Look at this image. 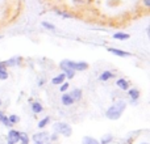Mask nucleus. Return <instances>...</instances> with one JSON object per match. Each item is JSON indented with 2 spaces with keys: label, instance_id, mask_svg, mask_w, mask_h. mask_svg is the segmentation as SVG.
<instances>
[{
  "label": "nucleus",
  "instance_id": "obj_1",
  "mask_svg": "<svg viewBox=\"0 0 150 144\" xmlns=\"http://www.w3.org/2000/svg\"><path fill=\"white\" fill-rule=\"evenodd\" d=\"M125 109H127V102H125V101H122V100L115 101L111 108H108L105 115H107V118L111 119V121H116V119H119L120 117L122 115Z\"/></svg>",
  "mask_w": 150,
  "mask_h": 144
},
{
  "label": "nucleus",
  "instance_id": "obj_2",
  "mask_svg": "<svg viewBox=\"0 0 150 144\" xmlns=\"http://www.w3.org/2000/svg\"><path fill=\"white\" fill-rule=\"evenodd\" d=\"M54 132L57 134H62L65 136H71L73 134V129L69 123H65V122H58V123L54 124Z\"/></svg>",
  "mask_w": 150,
  "mask_h": 144
},
{
  "label": "nucleus",
  "instance_id": "obj_3",
  "mask_svg": "<svg viewBox=\"0 0 150 144\" xmlns=\"http://www.w3.org/2000/svg\"><path fill=\"white\" fill-rule=\"evenodd\" d=\"M107 51H109L111 54L116 55V57H121V58L132 57V54H130L129 51H124V50H121V49H116V47H108V49H107Z\"/></svg>",
  "mask_w": 150,
  "mask_h": 144
},
{
  "label": "nucleus",
  "instance_id": "obj_4",
  "mask_svg": "<svg viewBox=\"0 0 150 144\" xmlns=\"http://www.w3.org/2000/svg\"><path fill=\"white\" fill-rule=\"evenodd\" d=\"M128 96H129V98L132 100L133 105H136L137 100L140 98V90H138L137 88H129V89H128Z\"/></svg>",
  "mask_w": 150,
  "mask_h": 144
},
{
  "label": "nucleus",
  "instance_id": "obj_5",
  "mask_svg": "<svg viewBox=\"0 0 150 144\" xmlns=\"http://www.w3.org/2000/svg\"><path fill=\"white\" fill-rule=\"evenodd\" d=\"M8 142H12V143H17L20 142V131H17V130H11L9 132H8V136H7Z\"/></svg>",
  "mask_w": 150,
  "mask_h": 144
},
{
  "label": "nucleus",
  "instance_id": "obj_6",
  "mask_svg": "<svg viewBox=\"0 0 150 144\" xmlns=\"http://www.w3.org/2000/svg\"><path fill=\"white\" fill-rule=\"evenodd\" d=\"M115 77V73L112 71H108V70H105V71H103L100 73V76H99V80L100 81H109L111 79H113Z\"/></svg>",
  "mask_w": 150,
  "mask_h": 144
},
{
  "label": "nucleus",
  "instance_id": "obj_7",
  "mask_svg": "<svg viewBox=\"0 0 150 144\" xmlns=\"http://www.w3.org/2000/svg\"><path fill=\"white\" fill-rule=\"evenodd\" d=\"M61 101H62V103L65 106H71L73 103H75V101L73 100L70 93H63L62 97H61Z\"/></svg>",
  "mask_w": 150,
  "mask_h": 144
},
{
  "label": "nucleus",
  "instance_id": "obj_8",
  "mask_svg": "<svg viewBox=\"0 0 150 144\" xmlns=\"http://www.w3.org/2000/svg\"><path fill=\"white\" fill-rule=\"evenodd\" d=\"M47 139H49V134H47V132H38V134H34L33 135V142H42V143H45Z\"/></svg>",
  "mask_w": 150,
  "mask_h": 144
},
{
  "label": "nucleus",
  "instance_id": "obj_9",
  "mask_svg": "<svg viewBox=\"0 0 150 144\" xmlns=\"http://www.w3.org/2000/svg\"><path fill=\"white\" fill-rule=\"evenodd\" d=\"M129 84H130V82L128 81L127 79H122V77H121V79H117V81H116V85L121 90H128V89H129Z\"/></svg>",
  "mask_w": 150,
  "mask_h": 144
},
{
  "label": "nucleus",
  "instance_id": "obj_10",
  "mask_svg": "<svg viewBox=\"0 0 150 144\" xmlns=\"http://www.w3.org/2000/svg\"><path fill=\"white\" fill-rule=\"evenodd\" d=\"M21 58L20 57H16V58H11V59H8V60H4V64H5V67H13V66H17V64H20V62H21Z\"/></svg>",
  "mask_w": 150,
  "mask_h": 144
},
{
  "label": "nucleus",
  "instance_id": "obj_11",
  "mask_svg": "<svg viewBox=\"0 0 150 144\" xmlns=\"http://www.w3.org/2000/svg\"><path fill=\"white\" fill-rule=\"evenodd\" d=\"M71 97H73V100L74 101H80L82 100V97H83V92H82V89H79V88H75V89L71 90Z\"/></svg>",
  "mask_w": 150,
  "mask_h": 144
},
{
  "label": "nucleus",
  "instance_id": "obj_12",
  "mask_svg": "<svg viewBox=\"0 0 150 144\" xmlns=\"http://www.w3.org/2000/svg\"><path fill=\"white\" fill-rule=\"evenodd\" d=\"M65 80H66V76H65V73H59V75H57L55 77H53L52 79V84L53 85H61L62 82H65Z\"/></svg>",
  "mask_w": 150,
  "mask_h": 144
},
{
  "label": "nucleus",
  "instance_id": "obj_13",
  "mask_svg": "<svg viewBox=\"0 0 150 144\" xmlns=\"http://www.w3.org/2000/svg\"><path fill=\"white\" fill-rule=\"evenodd\" d=\"M8 70L5 67L4 62H0V80H7L8 79Z\"/></svg>",
  "mask_w": 150,
  "mask_h": 144
},
{
  "label": "nucleus",
  "instance_id": "obj_14",
  "mask_svg": "<svg viewBox=\"0 0 150 144\" xmlns=\"http://www.w3.org/2000/svg\"><path fill=\"white\" fill-rule=\"evenodd\" d=\"M115 39H119V41H127V39L130 38V36L128 33H122V31H117V33L113 34Z\"/></svg>",
  "mask_w": 150,
  "mask_h": 144
},
{
  "label": "nucleus",
  "instance_id": "obj_15",
  "mask_svg": "<svg viewBox=\"0 0 150 144\" xmlns=\"http://www.w3.org/2000/svg\"><path fill=\"white\" fill-rule=\"evenodd\" d=\"M32 111H33L34 114H40V113H42V111H44V106L41 105V103L40 102H33L32 103Z\"/></svg>",
  "mask_w": 150,
  "mask_h": 144
},
{
  "label": "nucleus",
  "instance_id": "obj_16",
  "mask_svg": "<svg viewBox=\"0 0 150 144\" xmlns=\"http://www.w3.org/2000/svg\"><path fill=\"white\" fill-rule=\"evenodd\" d=\"M54 12L57 13L58 16H61V17L63 18H74V15L70 12H67V10H61V9H54Z\"/></svg>",
  "mask_w": 150,
  "mask_h": 144
},
{
  "label": "nucleus",
  "instance_id": "obj_17",
  "mask_svg": "<svg viewBox=\"0 0 150 144\" xmlns=\"http://www.w3.org/2000/svg\"><path fill=\"white\" fill-rule=\"evenodd\" d=\"M88 68V63L87 62H76V68L75 71L76 72H83Z\"/></svg>",
  "mask_w": 150,
  "mask_h": 144
},
{
  "label": "nucleus",
  "instance_id": "obj_18",
  "mask_svg": "<svg viewBox=\"0 0 150 144\" xmlns=\"http://www.w3.org/2000/svg\"><path fill=\"white\" fill-rule=\"evenodd\" d=\"M82 144H100V143H99L96 139L91 138V136H84L83 140H82Z\"/></svg>",
  "mask_w": 150,
  "mask_h": 144
},
{
  "label": "nucleus",
  "instance_id": "obj_19",
  "mask_svg": "<svg viewBox=\"0 0 150 144\" xmlns=\"http://www.w3.org/2000/svg\"><path fill=\"white\" fill-rule=\"evenodd\" d=\"M41 25L44 26L45 29H47V30H52V31L57 30V28H55V25H53L52 22H47V21H42V22H41Z\"/></svg>",
  "mask_w": 150,
  "mask_h": 144
},
{
  "label": "nucleus",
  "instance_id": "obj_20",
  "mask_svg": "<svg viewBox=\"0 0 150 144\" xmlns=\"http://www.w3.org/2000/svg\"><path fill=\"white\" fill-rule=\"evenodd\" d=\"M49 122H50V117H45L44 119H41V121L38 122V129H45Z\"/></svg>",
  "mask_w": 150,
  "mask_h": 144
},
{
  "label": "nucleus",
  "instance_id": "obj_21",
  "mask_svg": "<svg viewBox=\"0 0 150 144\" xmlns=\"http://www.w3.org/2000/svg\"><path fill=\"white\" fill-rule=\"evenodd\" d=\"M63 73H65L66 79H74V76L76 75V72H75L74 70H65Z\"/></svg>",
  "mask_w": 150,
  "mask_h": 144
},
{
  "label": "nucleus",
  "instance_id": "obj_22",
  "mask_svg": "<svg viewBox=\"0 0 150 144\" xmlns=\"http://www.w3.org/2000/svg\"><path fill=\"white\" fill-rule=\"evenodd\" d=\"M20 142L21 144H29V138L25 132H20Z\"/></svg>",
  "mask_w": 150,
  "mask_h": 144
},
{
  "label": "nucleus",
  "instance_id": "obj_23",
  "mask_svg": "<svg viewBox=\"0 0 150 144\" xmlns=\"http://www.w3.org/2000/svg\"><path fill=\"white\" fill-rule=\"evenodd\" d=\"M112 139H113V136H112V135H105V136L101 139V142H99V143H100V144H108V143L112 142Z\"/></svg>",
  "mask_w": 150,
  "mask_h": 144
},
{
  "label": "nucleus",
  "instance_id": "obj_24",
  "mask_svg": "<svg viewBox=\"0 0 150 144\" xmlns=\"http://www.w3.org/2000/svg\"><path fill=\"white\" fill-rule=\"evenodd\" d=\"M8 119H9V122H11V124H16V123H18L20 122V118H18L17 115H11V117H8Z\"/></svg>",
  "mask_w": 150,
  "mask_h": 144
},
{
  "label": "nucleus",
  "instance_id": "obj_25",
  "mask_svg": "<svg viewBox=\"0 0 150 144\" xmlns=\"http://www.w3.org/2000/svg\"><path fill=\"white\" fill-rule=\"evenodd\" d=\"M69 87H70V82H62V84H61V88H59V90L61 92H66V90L69 89Z\"/></svg>",
  "mask_w": 150,
  "mask_h": 144
},
{
  "label": "nucleus",
  "instance_id": "obj_26",
  "mask_svg": "<svg viewBox=\"0 0 150 144\" xmlns=\"http://www.w3.org/2000/svg\"><path fill=\"white\" fill-rule=\"evenodd\" d=\"M0 122H1L4 126H7V127H11V126H12V124H11V122H9V119H8V117H5V115L3 117V119H1Z\"/></svg>",
  "mask_w": 150,
  "mask_h": 144
},
{
  "label": "nucleus",
  "instance_id": "obj_27",
  "mask_svg": "<svg viewBox=\"0 0 150 144\" xmlns=\"http://www.w3.org/2000/svg\"><path fill=\"white\" fill-rule=\"evenodd\" d=\"M142 5L145 7V9H149L150 8V0H142Z\"/></svg>",
  "mask_w": 150,
  "mask_h": 144
},
{
  "label": "nucleus",
  "instance_id": "obj_28",
  "mask_svg": "<svg viewBox=\"0 0 150 144\" xmlns=\"http://www.w3.org/2000/svg\"><path fill=\"white\" fill-rule=\"evenodd\" d=\"M57 139H58V134H57V132H54V134L50 136V140H52V142H54V140H57Z\"/></svg>",
  "mask_w": 150,
  "mask_h": 144
},
{
  "label": "nucleus",
  "instance_id": "obj_29",
  "mask_svg": "<svg viewBox=\"0 0 150 144\" xmlns=\"http://www.w3.org/2000/svg\"><path fill=\"white\" fill-rule=\"evenodd\" d=\"M38 85H40V87H42V85H44V80H40V82H38Z\"/></svg>",
  "mask_w": 150,
  "mask_h": 144
},
{
  "label": "nucleus",
  "instance_id": "obj_30",
  "mask_svg": "<svg viewBox=\"0 0 150 144\" xmlns=\"http://www.w3.org/2000/svg\"><path fill=\"white\" fill-rule=\"evenodd\" d=\"M3 117H4V113H3V111H0V121L3 119Z\"/></svg>",
  "mask_w": 150,
  "mask_h": 144
},
{
  "label": "nucleus",
  "instance_id": "obj_31",
  "mask_svg": "<svg viewBox=\"0 0 150 144\" xmlns=\"http://www.w3.org/2000/svg\"><path fill=\"white\" fill-rule=\"evenodd\" d=\"M34 144H45V143H42V142H34Z\"/></svg>",
  "mask_w": 150,
  "mask_h": 144
},
{
  "label": "nucleus",
  "instance_id": "obj_32",
  "mask_svg": "<svg viewBox=\"0 0 150 144\" xmlns=\"http://www.w3.org/2000/svg\"><path fill=\"white\" fill-rule=\"evenodd\" d=\"M8 144H15V143H12V142H8Z\"/></svg>",
  "mask_w": 150,
  "mask_h": 144
},
{
  "label": "nucleus",
  "instance_id": "obj_33",
  "mask_svg": "<svg viewBox=\"0 0 150 144\" xmlns=\"http://www.w3.org/2000/svg\"><path fill=\"white\" fill-rule=\"evenodd\" d=\"M0 106H1V100H0Z\"/></svg>",
  "mask_w": 150,
  "mask_h": 144
},
{
  "label": "nucleus",
  "instance_id": "obj_34",
  "mask_svg": "<svg viewBox=\"0 0 150 144\" xmlns=\"http://www.w3.org/2000/svg\"><path fill=\"white\" fill-rule=\"evenodd\" d=\"M141 144H149V143H141Z\"/></svg>",
  "mask_w": 150,
  "mask_h": 144
}]
</instances>
